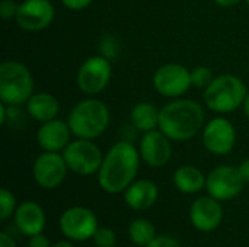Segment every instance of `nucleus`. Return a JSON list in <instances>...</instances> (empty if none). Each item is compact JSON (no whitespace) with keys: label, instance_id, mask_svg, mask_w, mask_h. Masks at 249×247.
I'll return each mask as SVG.
<instances>
[{"label":"nucleus","instance_id":"f257e3e1","mask_svg":"<svg viewBox=\"0 0 249 247\" xmlns=\"http://www.w3.org/2000/svg\"><path fill=\"white\" fill-rule=\"evenodd\" d=\"M139 148L128 140L115 143L105 154L98 172V185L107 194H121L134 181L140 167Z\"/></svg>","mask_w":249,"mask_h":247},{"label":"nucleus","instance_id":"f03ea898","mask_svg":"<svg viewBox=\"0 0 249 247\" xmlns=\"http://www.w3.org/2000/svg\"><path fill=\"white\" fill-rule=\"evenodd\" d=\"M203 106L193 100L178 98L160 109L159 130L172 141H188L204 128Z\"/></svg>","mask_w":249,"mask_h":247},{"label":"nucleus","instance_id":"7ed1b4c3","mask_svg":"<svg viewBox=\"0 0 249 247\" xmlns=\"http://www.w3.org/2000/svg\"><path fill=\"white\" fill-rule=\"evenodd\" d=\"M111 114L107 103L96 98H86L77 102L69 116L67 122L71 134L76 138L96 140L109 127Z\"/></svg>","mask_w":249,"mask_h":247},{"label":"nucleus","instance_id":"20e7f679","mask_svg":"<svg viewBox=\"0 0 249 247\" xmlns=\"http://www.w3.org/2000/svg\"><path fill=\"white\" fill-rule=\"evenodd\" d=\"M31 70L20 61L6 60L0 64V100L9 106H20L35 93Z\"/></svg>","mask_w":249,"mask_h":247},{"label":"nucleus","instance_id":"39448f33","mask_svg":"<svg viewBox=\"0 0 249 247\" xmlns=\"http://www.w3.org/2000/svg\"><path fill=\"white\" fill-rule=\"evenodd\" d=\"M248 89L242 79L233 74H222L204 89V103L216 114H231L244 106Z\"/></svg>","mask_w":249,"mask_h":247},{"label":"nucleus","instance_id":"423d86ee","mask_svg":"<svg viewBox=\"0 0 249 247\" xmlns=\"http://www.w3.org/2000/svg\"><path fill=\"white\" fill-rule=\"evenodd\" d=\"M63 157L71 173L79 176H92L98 175L104 160V153L93 140L76 138L63 150Z\"/></svg>","mask_w":249,"mask_h":247},{"label":"nucleus","instance_id":"0eeeda50","mask_svg":"<svg viewBox=\"0 0 249 247\" xmlns=\"http://www.w3.org/2000/svg\"><path fill=\"white\" fill-rule=\"evenodd\" d=\"M112 77V66L105 55H92L86 58L77 70L76 84L88 96H93L107 89Z\"/></svg>","mask_w":249,"mask_h":247},{"label":"nucleus","instance_id":"6e6552de","mask_svg":"<svg viewBox=\"0 0 249 247\" xmlns=\"http://www.w3.org/2000/svg\"><path fill=\"white\" fill-rule=\"evenodd\" d=\"M61 234L71 242H88L99 229L96 214L86 207H70L58 220Z\"/></svg>","mask_w":249,"mask_h":247},{"label":"nucleus","instance_id":"1a4fd4ad","mask_svg":"<svg viewBox=\"0 0 249 247\" xmlns=\"http://www.w3.org/2000/svg\"><path fill=\"white\" fill-rule=\"evenodd\" d=\"M152 83L155 90L171 99H178L185 95L191 86V70L178 63H168L160 66L153 77Z\"/></svg>","mask_w":249,"mask_h":247},{"label":"nucleus","instance_id":"9d476101","mask_svg":"<svg viewBox=\"0 0 249 247\" xmlns=\"http://www.w3.org/2000/svg\"><path fill=\"white\" fill-rule=\"evenodd\" d=\"M245 181L238 167L222 165L214 167L206 178V191L217 201H231L241 195Z\"/></svg>","mask_w":249,"mask_h":247},{"label":"nucleus","instance_id":"9b49d317","mask_svg":"<svg viewBox=\"0 0 249 247\" xmlns=\"http://www.w3.org/2000/svg\"><path fill=\"white\" fill-rule=\"evenodd\" d=\"M69 167L63 153L42 151L32 165L35 183L42 189H55L66 181Z\"/></svg>","mask_w":249,"mask_h":247},{"label":"nucleus","instance_id":"f8f14e48","mask_svg":"<svg viewBox=\"0 0 249 247\" xmlns=\"http://www.w3.org/2000/svg\"><path fill=\"white\" fill-rule=\"evenodd\" d=\"M201 140L209 153L214 156H226L235 148L236 144L235 125L228 118L216 116L204 125Z\"/></svg>","mask_w":249,"mask_h":247},{"label":"nucleus","instance_id":"ddd939ff","mask_svg":"<svg viewBox=\"0 0 249 247\" xmlns=\"http://www.w3.org/2000/svg\"><path fill=\"white\" fill-rule=\"evenodd\" d=\"M55 16V9L51 0H23L19 3L16 23L28 32H38L51 25Z\"/></svg>","mask_w":249,"mask_h":247},{"label":"nucleus","instance_id":"4468645a","mask_svg":"<svg viewBox=\"0 0 249 247\" xmlns=\"http://www.w3.org/2000/svg\"><path fill=\"white\" fill-rule=\"evenodd\" d=\"M171 138H168L159 128L144 132L140 138L139 153L142 160L150 167H163L172 156Z\"/></svg>","mask_w":249,"mask_h":247},{"label":"nucleus","instance_id":"2eb2a0df","mask_svg":"<svg viewBox=\"0 0 249 247\" xmlns=\"http://www.w3.org/2000/svg\"><path fill=\"white\" fill-rule=\"evenodd\" d=\"M223 207L220 201L207 195L197 198L190 208V221L201 233H212L222 224Z\"/></svg>","mask_w":249,"mask_h":247},{"label":"nucleus","instance_id":"dca6fc26","mask_svg":"<svg viewBox=\"0 0 249 247\" xmlns=\"http://www.w3.org/2000/svg\"><path fill=\"white\" fill-rule=\"evenodd\" d=\"M71 135L69 122L54 118L41 124L36 131V143L42 151L63 153V150L70 144Z\"/></svg>","mask_w":249,"mask_h":247},{"label":"nucleus","instance_id":"f3484780","mask_svg":"<svg viewBox=\"0 0 249 247\" xmlns=\"http://www.w3.org/2000/svg\"><path fill=\"white\" fill-rule=\"evenodd\" d=\"M13 221H15L16 229L22 234L32 237V236L41 234L45 230L47 215L38 202L23 201L18 205L13 214Z\"/></svg>","mask_w":249,"mask_h":247},{"label":"nucleus","instance_id":"a211bd4d","mask_svg":"<svg viewBox=\"0 0 249 247\" xmlns=\"http://www.w3.org/2000/svg\"><path fill=\"white\" fill-rule=\"evenodd\" d=\"M124 202L134 211L152 208L159 198V188L149 179H136L124 192Z\"/></svg>","mask_w":249,"mask_h":247},{"label":"nucleus","instance_id":"6ab92c4d","mask_svg":"<svg viewBox=\"0 0 249 247\" xmlns=\"http://www.w3.org/2000/svg\"><path fill=\"white\" fill-rule=\"evenodd\" d=\"M25 106H26V112L29 114V116L41 124L57 118L58 111H60L58 99L54 95L47 93V92L34 93L28 99Z\"/></svg>","mask_w":249,"mask_h":247},{"label":"nucleus","instance_id":"aec40b11","mask_svg":"<svg viewBox=\"0 0 249 247\" xmlns=\"http://www.w3.org/2000/svg\"><path fill=\"white\" fill-rule=\"evenodd\" d=\"M206 178L204 173L193 165L179 166L174 173V185L182 194H197L206 189Z\"/></svg>","mask_w":249,"mask_h":247},{"label":"nucleus","instance_id":"412c9836","mask_svg":"<svg viewBox=\"0 0 249 247\" xmlns=\"http://www.w3.org/2000/svg\"><path fill=\"white\" fill-rule=\"evenodd\" d=\"M159 115L160 109H158L153 103L139 102L130 112V121L134 130L144 134L159 128Z\"/></svg>","mask_w":249,"mask_h":247},{"label":"nucleus","instance_id":"4be33fe9","mask_svg":"<svg viewBox=\"0 0 249 247\" xmlns=\"http://www.w3.org/2000/svg\"><path fill=\"white\" fill-rule=\"evenodd\" d=\"M156 236L155 224L146 218H137L128 226V237L136 246L146 247Z\"/></svg>","mask_w":249,"mask_h":247},{"label":"nucleus","instance_id":"5701e85b","mask_svg":"<svg viewBox=\"0 0 249 247\" xmlns=\"http://www.w3.org/2000/svg\"><path fill=\"white\" fill-rule=\"evenodd\" d=\"M214 80L213 70L206 66H198L191 70V86L196 89H207Z\"/></svg>","mask_w":249,"mask_h":247},{"label":"nucleus","instance_id":"b1692460","mask_svg":"<svg viewBox=\"0 0 249 247\" xmlns=\"http://www.w3.org/2000/svg\"><path fill=\"white\" fill-rule=\"evenodd\" d=\"M16 208H18V202H16L13 192L9 191L7 188H1L0 189V220L4 221L9 217H12Z\"/></svg>","mask_w":249,"mask_h":247},{"label":"nucleus","instance_id":"393cba45","mask_svg":"<svg viewBox=\"0 0 249 247\" xmlns=\"http://www.w3.org/2000/svg\"><path fill=\"white\" fill-rule=\"evenodd\" d=\"M92 240L96 247H114L117 245V234L109 227H99Z\"/></svg>","mask_w":249,"mask_h":247},{"label":"nucleus","instance_id":"a878e982","mask_svg":"<svg viewBox=\"0 0 249 247\" xmlns=\"http://www.w3.org/2000/svg\"><path fill=\"white\" fill-rule=\"evenodd\" d=\"M18 7H19V3H16L15 0H1L0 1V16L4 20L15 19L16 13H18Z\"/></svg>","mask_w":249,"mask_h":247},{"label":"nucleus","instance_id":"bb28decb","mask_svg":"<svg viewBox=\"0 0 249 247\" xmlns=\"http://www.w3.org/2000/svg\"><path fill=\"white\" fill-rule=\"evenodd\" d=\"M146 247H181V245L175 237L162 234V236H156Z\"/></svg>","mask_w":249,"mask_h":247},{"label":"nucleus","instance_id":"cd10ccee","mask_svg":"<svg viewBox=\"0 0 249 247\" xmlns=\"http://www.w3.org/2000/svg\"><path fill=\"white\" fill-rule=\"evenodd\" d=\"M60 1H61L63 6L67 7L69 10L77 12V10H83V9H86L88 6H90V3H92L93 0H60Z\"/></svg>","mask_w":249,"mask_h":247},{"label":"nucleus","instance_id":"c85d7f7f","mask_svg":"<svg viewBox=\"0 0 249 247\" xmlns=\"http://www.w3.org/2000/svg\"><path fill=\"white\" fill-rule=\"evenodd\" d=\"M28 247H53V245L50 243V239L41 233V234H36V236L29 237Z\"/></svg>","mask_w":249,"mask_h":247},{"label":"nucleus","instance_id":"c756f323","mask_svg":"<svg viewBox=\"0 0 249 247\" xmlns=\"http://www.w3.org/2000/svg\"><path fill=\"white\" fill-rule=\"evenodd\" d=\"M0 247H18V245L10 234H7L6 231H1L0 233Z\"/></svg>","mask_w":249,"mask_h":247},{"label":"nucleus","instance_id":"7c9ffc66","mask_svg":"<svg viewBox=\"0 0 249 247\" xmlns=\"http://www.w3.org/2000/svg\"><path fill=\"white\" fill-rule=\"evenodd\" d=\"M238 169H239V172H241L244 181H245L247 183H249V159H245V160L238 166Z\"/></svg>","mask_w":249,"mask_h":247},{"label":"nucleus","instance_id":"2f4dec72","mask_svg":"<svg viewBox=\"0 0 249 247\" xmlns=\"http://www.w3.org/2000/svg\"><path fill=\"white\" fill-rule=\"evenodd\" d=\"M7 106L9 105H6V103H0V124H6V121H7Z\"/></svg>","mask_w":249,"mask_h":247},{"label":"nucleus","instance_id":"473e14b6","mask_svg":"<svg viewBox=\"0 0 249 247\" xmlns=\"http://www.w3.org/2000/svg\"><path fill=\"white\" fill-rule=\"evenodd\" d=\"M216 4L222 6V7H231V6H235L238 3H241L242 0H213Z\"/></svg>","mask_w":249,"mask_h":247},{"label":"nucleus","instance_id":"72a5a7b5","mask_svg":"<svg viewBox=\"0 0 249 247\" xmlns=\"http://www.w3.org/2000/svg\"><path fill=\"white\" fill-rule=\"evenodd\" d=\"M53 247H74L73 245V242L71 240H69V239H66V240H58V242H55Z\"/></svg>","mask_w":249,"mask_h":247},{"label":"nucleus","instance_id":"f704fd0d","mask_svg":"<svg viewBox=\"0 0 249 247\" xmlns=\"http://www.w3.org/2000/svg\"><path fill=\"white\" fill-rule=\"evenodd\" d=\"M244 114H245V116L249 119V92L248 95H247V98H245V102H244Z\"/></svg>","mask_w":249,"mask_h":247},{"label":"nucleus","instance_id":"c9c22d12","mask_svg":"<svg viewBox=\"0 0 249 247\" xmlns=\"http://www.w3.org/2000/svg\"><path fill=\"white\" fill-rule=\"evenodd\" d=\"M245 1H247V4H248V6H249V0H245Z\"/></svg>","mask_w":249,"mask_h":247}]
</instances>
